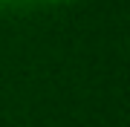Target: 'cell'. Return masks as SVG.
<instances>
[{
    "label": "cell",
    "mask_w": 130,
    "mask_h": 127,
    "mask_svg": "<svg viewBox=\"0 0 130 127\" xmlns=\"http://www.w3.org/2000/svg\"><path fill=\"white\" fill-rule=\"evenodd\" d=\"M12 3V0H0V9H3V6H9Z\"/></svg>",
    "instance_id": "6da1fadb"
}]
</instances>
